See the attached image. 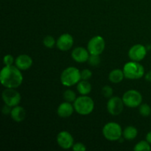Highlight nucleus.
I'll return each instance as SVG.
<instances>
[{
    "label": "nucleus",
    "mask_w": 151,
    "mask_h": 151,
    "mask_svg": "<svg viewBox=\"0 0 151 151\" xmlns=\"http://www.w3.org/2000/svg\"><path fill=\"white\" fill-rule=\"evenodd\" d=\"M72 150L75 151H85L86 150V146L83 143L78 142L73 145Z\"/></svg>",
    "instance_id": "obj_28"
},
{
    "label": "nucleus",
    "mask_w": 151,
    "mask_h": 151,
    "mask_svg": "<svg viewBox=\"0 0 151 151\" xmlns=\"http://www.w3.org/2000/svg\"><path fill=\"white\" fill-rule=\"evenodd\" d=\"M43 43H44V45L47 48H52L55 44V41L52 36L47 35L43 40Z\"/></svg>",
    "instance_id": "obj_24"
},
{
    "label": "nucleus",
    "mask_w": 151,
    "mask_h": 151,
    "mask_svg": "<svg viewBox=\"0 0 151 151\" xmlns=\"http://www.w3.org/2000/svg\"><path fill=\"white\" fill-rule=\"evenodd\" d=\"M0 82L5 88H16L22 85L23 75L16 66H5L0 72Z\"/></svg>",
    "instance_id": "obj_1"
},
{
    "label": "nucleus",
    "mask_w": 151,
    "mask_h": 151,
    "mask_svg": "<svg viewBox=\"0 0 151 151\" xmlns=\"http://www.w3.org/2000/svg\"><path fill=\"white\" fill-rule=\"evenodd\" d=\"M145 80L147 81H151V70H150L148 72H147V74H146L145 75Z\"/></svg>",
    "instance_id": "obj_30"
},
{
    "label": "nucleus",
    "mask_w": 151,
    "mask_h": 151,
    "mask_svg": "<svg viewBox=\"0 0 151 151\" xmlns=\"http://www.w3.org/2000/svg\"><path fill=\"white\" fill-rule=\"evenodd\" d=\"M3 63L5 66H12L14 63V58L11 55H6L3 58Z\"/></svg>",
    "instance_id": "obj_27"
},
{
    "label": "nucleus",
    "mask_w": 151,
    "mask_h": 151,
    "mask_svg": "<svg viewBox=\"0 0 151 151\" xmlns=\"http://www.w3.org/2000/svg\"><path fill=\"white\" fill-rule=\"evenodd\" d=\"M77 90L82 95H87L91 91V85L88 81L81 80L77 86Z\"/></svg>",
    "instance_id": "obj_18"
},
{
    "label": "nucleus",
    "mask_w": 151,
    "mask_h": 151,
    "mask_svg": "<svg viewBox=\"0 0 151 151\" xmlns=\"http://www.w3.org/2000/svg\"><path fill=\"white\" fill-rule=\"evenodd\" d=\"M74 44L73 37L69 33L62 34L56 41V46L60 51L66 52L70 50Z\"/></svg>",
    "instance_id": "obj_12"
},
{
    "label": "nucleus",
    "mask_w": 151,
    "mask_h": 151,
    "mask_svg": "<svg viewBox=\"0 0 151 151\" xmlns=\"http://www.w3.org/2000/svg\"><path fill=\"white\" fill-rule=\"evenodd\" d=\"M11 118L16 122H21L26 117V111L22 106H16L13 107L10 113Z\"/></svg>",
    "instance_id": "obj_16"
},
{
    "label": "nucleus",
    "mask_w": 151,
    "mask_h": 151,
    "mask_svg": "<svg viewBox=\"0 0 151 151\" xmlns=\"http://www.w3.org/2000/svg\"><path fill=\"white\" fill-rule=\"evenodd\" d=\"M63 99L66 100V102H69V103H72V102H75V100L77 99L76 94L74 91L71 89H67L64 91L63 93Z\"/></svg>",
    "instance_id": "obj_21"
},
{
    "label": "nucleus",
    "mask_w": 151,
    "mask_h": 151,
    "mask_svg": "<svg viewBox=\"0 0 151 151\" xmlns=\"http://www.w3.org/2000/svg\"><path fill=\"white\" fill-rule=\"evenodd\" d=\"M134 150L135 151H150L151 150V147L150 143L146 140V141H140L137 143L134 147Z\"/></svg>",
    "instance_id": "obj_20"
},
{
    "label": "nucleus",
    "mask_w": 151,
    "mask_h": 151,
    "mask_svg": "<svg viewBox=\"0 0 151 151\" xmlns=\"http://www.w3.org/2000/svg\"><path fill=\"white\" fill-rule=\"evenodd\" d=\"M15 65L20 70H27L32 65V59L28 55H20L15 60Z\"/></svg>",
    "instance_id": "obj_14"
},
{
    "label": "nucleus",
    "mask_w": 151,
    "mask_h": 151,
    "mask_svg": "<svg viewBox=\"0 0 151 151\" xmlns=\"http://www.w3.org/2000/svg\"><path fill=\"white\" fill-rule=\"evenodd\" d=\"M103 134L109 141H118L122 136V129L118 123L111 122L104 125L103 128Z\"/></svg>",
    "instance_id": "obj_5"
},
{
    "label": "nucleus",
    "mask_w": 151,
    "mask_h": 151,
    "mask_svg": "<svg viewBox=\"0 0 151 151\" xmlns=\"http://www.w3.org/2000/svg\"><path fill=\"white\" fill-rule=\"evenodd\" d=\"M89 52L83 47H76L72 52V57L75 61L78 63H85L88 61L89 58Z\"/></svg>",
    "instance_id": "obj_13"
},
{
    "label": "nucleus",
    "mask_w": 151,
    "mask_h": 151,
    "mask_svg": "<svg viewBox=\"0 0 151 151\" xmlns=\"http://www.w3.org/2000/svg\"><path fill=\"white\" fill-rule=\"evenodd\" d=\"M146 140H147L150 144H151V131L147 133V134L146 135Z\"/></svg>",
    "instance_id": "obj_31"
},
{
    "label": "nucleus",
    "mask_w": 151,
    "mask_h": 151,
    "mask_svg": "<svg viewBox=\"0 0 151 151\" xmlns=\"http://www.w3.org/2000/svg\"><path fill=\"white\" fill-rule=\"evenodd\" d=\"M81 80V72L79 69L74 66H70L65 69L60 75V81L65 86H72L78 83Z\"/></svg>",
    "instance_id": "obj_3"
},
{
    "label": "nucleus",
    "mask_w": 151,
    "mask_h": 151,
    "mask_svg": "<svg viewBox=\"0 0 151 151\" xmlns=\"http://www.w3.org/2000/svg\"><path fill=\"white\" fill-rule=\"evenodd\" d=\"M146 55H147V49L142 44L134 45L128 51V56L130 59L134 61H141L145 58Z\"/></svg>",
    "instance_id": "obj_10"
},
{
    "label": "nucleus",
    "mask_w": 151,
    "mask_h": 151,
    "mask_svg": "<svg viewBox=\"0 0 151 151\" xmlns=\"http://www.w3.org/2000/svg\"><path fill=\"white\" fill-rule=\"evenodd\" d=\"M12 109H12L11 106H8V105H7V104H4V106H3L1 111H2V113L4 114L7 115V114H9L11 113Z\"/></svg>",
    "instance_id": "obj_29"
},
{
    "label": "nucleus",
    "mask_w": 151,
    "mask_h": 151,
    "mask_svg": "<svg viewBox=\"0 0 151 151\" xmlns=\"http://www.w3.org/2000/svg\"><path fill=\"white\" fill-rule=\"evenodd\" d=\"M113 88L109 86H105L102 88L101 93L103 96L106 98H111L113 95Z\"/></svg>",
    "instance_id": "obj_25"
},
{
    "label": "nucleus",
    "mask_w": 151,
    "mask_h": 151,
    "mask_svg": "<svg viewBox=\"0 0 151 151\" xmlns=\"http://www.w3.org/2000/svg\"><path fill=\"white\" fill-rule=\"evenodd\" d=\"M101 59L100 58V55H91L88 58V64L92 66H98L100 63Z\"/></svg>",
    "instance_id": "obj_23"
},
{
    "label": "nucleus",
    "mask_w": 151,
    "mask_h": 151,
    "mask_svg": "<svg viewBox=\"0 0 151 151\" xmlns=\"http://www.w3.org/2000/svg\"><path fill=\"white\" fill-rule=\"evenodd\" d=\"M81 80H83V81H88L90 78L92 76V72L91 71H90L89 69H83L81 72Z\"/></svg>",
    "instance_id": "obj_26"
},
{
    "label": "nucleus",
    "mask_w": 151,
    "mask_h": 151,
    "mask_svg": "<svg viewBox=\"0 0 151 151\" xmlns=\"http://www.w3.org/2000/svg\"><path fill=\"white\" fill-rule=\"evenodd\" d=\"M2 100L4 104H7L11 107L18 106L21 102V94L15 90V88H6L2 92Z\"/></svg>",
    "instance_id": "obj_8"
},
{
    "label": "nucleus",
    "mask_w": 151,
    "mask_h": 151,
    "mask_svg": "<svg viewBox=\"0 0 151 151\" xmlns=\"http://www.w3.org/2000/svg\"><path fill=\"white\" fill-rule=\"evenodd\" d=\"M139 114L142 116L147 117L149 116L151 114V108L147 103H144V104H141L139 106Z\"/></svg>",
    "instance_id": "obj_22"
},
{
    "label": "nucleus",
    "mask_w": 151,
    "mask_h": 151,
    "mask_svg": "<svg viewBox=\"0 0 151 151\" xmlns=\"http://www.w3.org/2000/svg\"><path fill=\"white\" fill-rule=\"evenodd\" d=\"M122 100L125 106L129 108H136L139 106L142 102V95L137 90L131 89L125 92L122 96Z\"/></svg>",
    "instance_id": "obj_6"
},
{
    "label": "nucleus",
    "mask_w": 151,
    "mask_h": 151,
    "mask_svg": "<svg viewBox=\"0 0 151 151\" xmlns=\"http://www.w3.org/2000/svg\"><path fill=\"white\" fill-rule=\"evenodd\" d=\"M138 134V131L134 126H128L122 131V136L126 140H134Z\"/></svg>",
    "instance_id": "obj_19"
},
{
    "label": "nucleus",
    "mask_w": 151,
    "mask_h": 151,
    "mask_svg": "<svg viewBox=\"0 0 151 151\" xmlns=\"http://www.w3.org/2000/svg\"><path fill=\"white\" fill-rule=\"evenodd\" d=\"M124 78H125V75H124L123 70L119 69L112 70L109 75V81L113 83H119L122 82Z\"/></svg>",
    "instance_id": "obj_17"
},
{
    "label": "nucleus",
    "mask_w": 151,
    "mask_h": 151,
    "mask_svg": "<svg viewBox=\"0 0 151 151\" xmlns=\"http://www.w3.org/2000/svg\"><path fill=\"white\" fill-rule=\"evenodd\" d=\"M57 142L61 148L67 150V149L72 147V146H73V137L68 131H61L57 136Z\"/></svg>",
    "instance_id": "obj_11"
},
{
    "label": "nucleus",
    "mask_w": 151,
    "mask_h": 151,
    "mask_svg": "<svg viewBox=\"0 0 151 151\" xmlns=\"http://www.w3.org/2000/svg\"><path fill=\"white\" fill-rule=\"evenodd\" d=\"M74 111H75L74 106H72L71 103L66 101L64 103H62L58 106L57 109V114L60 117L67 118L73 114Z\"/></svg>",
    "instance_id": "obj_15"
},
{
    "label": "nucleus",
    "mask_w": 151,
    "mask_h": 151,
    "mask_svg": "<svg viewBox=\"0 0 151 151\" xmlns=\"http://www.w3.org/2000/svg\"><path fill=\"white\" fill-rule=\"evenodd\" d=\"M73 106L75 111L83 116L90 114L94 109V100L86 95L78 97L74 102Z\"/></svg>",
    "instance_id": "obj_2"
},
{
    "label": "nucleus",
    "mask_w": 151,
    "mask_h": 151,
    "mask_svg": "<svg viewBox=\"0 0 151 151\" xmlns=\"http://www.w3.org/2000/svg\"><path fill=\"white\" fill-rule=\"evenodd\" d=\"M106 47L104 38L100 35H96L90 39L87 45V50L91 55H100Z\"/></svg>",
    "instance_id": "obj_7"
},
{
    "label": "nucleus",
    "mask_w": 151,
    "mask_h": 151,
    "mask_svg": "<svg viewBox=\"0 0 151 151\" xmlns=\"http://www.w3.org/2000/svg\"><path fill=\"white\" fill-rule=\"evenodd\" d=\"M122 99L119 97H111L107 103V110L112 116H118L122 112L124 109Z\"/></svg>",
    "instance_id": "obj_9"
},
{
    "label": "nucleus",
    "mask_w": 151,
    "mask_h": 151,
    "mask_svg": "<svg viewBox=\"0 0 151 151\" xmlns=\"http://www.w3.org/2000/svg\"><path fill=\"white\" fill-rule=\"evenodd\" d=\"M123 72L125 78L130 80L139 79L145 75V69L142 65L134 60L125 63Z\"/></svg>",
    "instance_id": "obj_4"
}]
</instances>
